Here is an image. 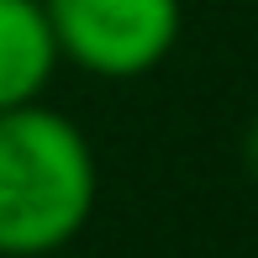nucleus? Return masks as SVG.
Listing matches in <instances>:
<instances>
[{"label":"nucleus","mask_w":258,"mask_h":258,"mask_svg":"<svg viewBox=\"0 0 258 258\" xmlns=\"http://www.w3.org/2000/svg\"><path fill=\"white\" fill-rule=\"evenodd\" d=\"M58 63V37L42 0H0V111L37 105L42 90L53 85Z\"/></svg>","instance_id":"obj_3"},{"label":"nucleus","mask_w":258,"mask_h":258,"mask_svg":"<svg viewBox=\"0 0 258 258\" xmlns=\"http://www.w3.org/2000/svg\"><path fill=\"white\" fill-rule=\"evenodd\" d=\"M242 163H248V174L258 179V116L248 121V132H242Z\"/></svg>","instance_id":"obj_4"},{"label":"nucleus","mask_w":258,"mask_h":258,"mask_svg":"<svg viewBox=\"0 0 258 258\" xmlns=\"http://www.w3.org/2000/svg\"><path fill=\"white\" fill-rule=\"evenodd\" d=\"M63 63L95 79H143L184 32L179 0H42Z\"/></svg>","instance_id":"obj_2"},{"label":"nucleus","mask_w":258,"mask_h":258,"mask_svg":"<svg viewBox=\"0 0 258 258\" xmlns=\"http://www.w3.org/2000/svg\"><path fill=\"white\" fill-rule=\"evenodd\" d=\"M100 163L53 105L0 111V258H48L90 227Z\"/></svg>","instance_id":"obj_1"}]
</instances>
